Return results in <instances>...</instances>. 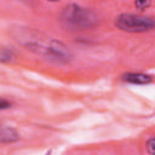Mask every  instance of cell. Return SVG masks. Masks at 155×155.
<instances>
[{
    "mask_svg": "<svg viewBox=\"0 0 155 155\" xmlns=\"http://www.w3.org/2000/svg\"><path fill=\"white\" fill-rule=\"evenodd\" d=\"M11 102L5 99V98H0V110H6L8 108H11Z\"/></svg>",
    "mask_w": 155,
    "mask_h": 155,
    "instance_id": "cell-9",
    "label": "cell"
},
{
    "mask_svg": "<svg viewBox=\"0 0 155 155\" xmlns=\"http://www.w3.org/2000/svg\"><path fill=\"white\" fill-rule=\"evenodd\" d=\"M19 133L8 126L0 125V144H7V143H15L19 140Z\"/></svg>",
    "mask_w": 155,
    "mask_h": 155,
    "instance_id": "cell-5",
    "label": "cell"
},
{
    "mask_svg": "<svg viewBox=\"0 0 155 155\" xmlns=\"http://www.w3.org/2000/svg\"><path fill=\"white\" fill-rule=\"evenodd\" d=\"M121 79L132 85H148L153 82V76L144 73H126Z\"/></svg>",
    "mask_w": 155,
    "mask_h": 155,
    "instance_id": "cell-4",
    "label": "cell"
},
{
    "mask_svg": "<svg viewBox=\"0 0 155 155\" xmlns=\"http://www.w3.org/2000/svg\"><path fill=\"white\" fill-rule=\"evenodd\" d=\"M145 148H147V151L149 155H154V137H150L148 139Z\"/></svg>",
    "mask_w": 155,
    "mask_h": 155,
    "instance_id": "cell-8",
    "label": "cell"
},
{
    "mask_svg": "<svg viewBox=\"0 0 155 155\" xmlns=\"http://www.w3.org/2000/svg\"><path fill=\"white\" fill-rule=\"evenodd\" d=\"M15 58V53L10 48H1L0 50V62L7 63Z\"/></svg>",
    "mask_w": 155,
    "mask_h": 155,
    "instance_id": "cell-6",
    "label": "cell"
},
{
    "mask_svg": "<svg viewBox=\"0 0 155 155\" xmlns=\"http://www.w3.org/2000/svg\"><path fill=\"white\" fill-rule=\"evenodd\" d=\"M58 22L65 30L85 31L98 25L99 16L92 8L79 4H68L59 12Z\"/></svg>",
    "mask_w": 155,
    "mask_h": 155,
    "instance_id": "cell-2",
    "label": "cell"
},
{
    "mask_svg": "<svg viewBox=\"0 0 155 155\" xmlns=\"http://www.w3.org/2000/svg\"><path fill=\"white\" fill-rule=\"evenodd\" d=\"M115 27L127 33H145L155 27V22L149 16L138 13H121L115 18Z\"/></svg>",
    "mask_w": 155,
    "mask_h": 155,
    "instance_id": "cell-3",
    "label": "cell"
},
{
    "mask_svg": "<svg viewBox=\"0 0 155 155\" xmlns=\"http://www.w3.org/2000/svg\"><path fill=\"white\" fill-rule=\"evenodd\" d=\"M13 35L17 42L23 47L52 63L67 64L73 58V53L67 45L35 29L18 28L15 30Z\"/></svg>",
    "mask_w": 155,
    "mask_h": 155,
    "instance_id": "cell-1",
    "label": "cell"
},
{
    "mask_svg": "<svg viewBox=\"0 0 155 155\" xmlns=\"http://www.w3.org/2000/svg\"><path fill=\"white\" fill-rule=\"evenodd\" d=\"M150 6H151L150 1H137V2H134V7H137L139 11H144Z\"/></svg>",
    "mask_w": 155,
    "mask_h": 155,
    "instance_id": "cell-7",
    "label": "cell"
}]
</instances>
